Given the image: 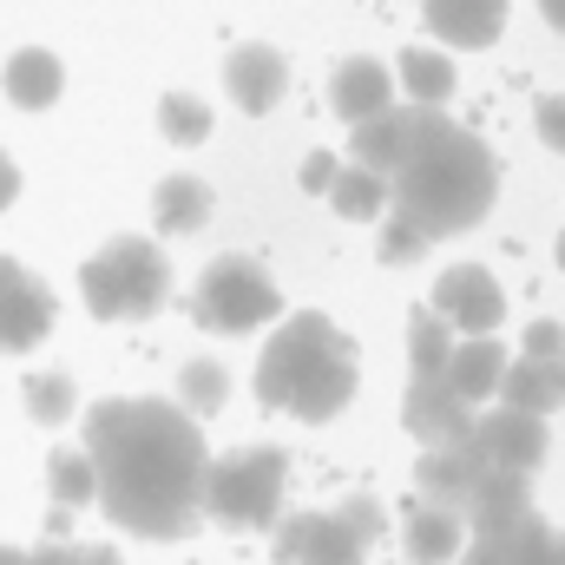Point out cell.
<instances>
[{"mask_svg":"<svg viewBox=\"0 0 565 565\" xmlns=\"http://www.w3.org/2000/svg\"><path fill=\"white\" fill-rule=\"evenodd\" d=\"M422 257H427V244L402 224V217H388V231H382V264H388V270H408V264H422Z\"/></svg>","mask_w":565,"mask_h":565,"instance_id":"d6a6232c","label":"cell"},{"mask_svg":"<svg viewBox=\"0 0 565 565\" xmlns=\"http://www.w3.org/2000/svg\"><path fill=\"white\" fill-rule=\"evenodd\" d=\"M79 296L99 322H119V316H151L164 296H171V264L158 257V244L126 231L113 237L106 250H93L79 264Z\"/></svg>","mask_w":565,"mask_h":565,"instance_id":"277c9868","label":"cell"},{"mask_svg":"<svg viewBox=\"0 0 565 565\" xmlns=\"http://www.w3.org/2000/svg\"><path fill=\"white\" fill-rule=\"evenodd\" d=\"M329 106H335V119L362 126V119H375V113H388V106H395V73H388L382 60L355 53V60H342V66H335V79H329Z\"/></svg>","mask_w":565,"mask_h":565,"instance_id":"2e32d148","label":"cell"},{"mask_svg":"<svg viewBox=\"0 0 565 565\" xmlns=\"http://www.w3.org/2000/svg\"><path fill=\"white\" fill-rule=\"evenodd\" d=\"M553 257H559V270H565V231H559V244H553Z\"/></svg>","mask_w":565,"mask_h":565,"instance_id":"7bdbcfd3","label":"cell"},{"mask_svg":"<svg viewBox=\"0 0 565 565\" xmlns=\"http://www.w3.org/2000/svg\"><path fill=\"white\" fill-rule=\"evenodd\" d=\"M53 335V289L26 277V264L0 257V355H26Z\"/></svg>","mask_w":565,"mask_h":565,"instance_id":"30bf717a","label":"cell"},{"mask_svg":"<svg viewBox=\"0 0 565 565\" xmlns=\"http://www.w3.org/2000/svg\"><path fill=\"white\" fill-rule=\"evenodd\" d=\"M26 565H79V546L73 540H46V546H33Z\"/></svg>","mask_w":565,"mask_h":565,"instance_id":"74e56055","label":"cell"},{"mask_svg":"<svg viewBox=\"0 0 565 565\" xmlns=\"http://www.w3.org/2000/svg\"><path fill=\"white\" fill-rule=\"evenodd\" d=\"M231 402V375H224V362H184V375H178V408L198 422V415H217Z\"/></svg>","mask_w":565,"mask_h":565,"instance_id":"83f0119b","label":"cell"},{"mask_svg":"<svg viewBox=\"0 0 565 565\" xmlns=\"http://www.w3.org/2000/svg\"><path fill=\"white\" fill-rule=\"evenodd\" d=\"M224 93H231L237 113H250V119L277 113V99L289 93V60H282L277 46H264V40L237 46V53L224 60Z\"/></svg>","mask_w":565,"mask_h":565,"instance_id":"4fadbf2b","label":"cell"},{"mask_svg":"<svg viewBox=\"0 0 565 565\" xmlns=\"http://www.w3.org/2000/svg\"><path fill=\"white\" fill-rule=\"evenodd\" d=\"M355 402V349L342 342V349H329L302 382H296V395L282 402V415H296V422H309V427H322V422H335L342 408Z\"/></svg>","mask_w":565,"mask_h":565,"instance_id":"5bb4252c","label":"cell"},{"mask_svg":"<svg viewBox=\"0 0 565 565\" xmlns=\"http://www.w3.org/2000/svg\"><path fill=\"white\" fill-rule=\"evenodd\" d=\"M507 349H500V335H460L454 342V355H447V388L467 402V408H480V402H493L500 395V375H507Z\"/></svg>","mask_w":565,"mask_h":565,"instance_id":"ac0fdd59","label":"cell"},{"mask_svg":"<svg viewBox=\"0 0 565 565\" xmlns=\"http://www.w3.org/2000/svg\"><path fill=\"white\" fill-rule=\"evenodd\" d=\"M395 73H402L408 106H447V99H454V60H447L440 46H408Z\"/></svg>","mask_w":565,"mask_h":565,"instance_id":"d4e9b609","label":"cell"},{"mask_svg":"<svg viewBox=\"0 0 565 565\" xmlns=\"http://www.w3.org/2000/svg\"><path fill=\"white\" fill-rule=\"evenodd\" d=\"M282 480H289V454L282 447H237L204 460L198 480V513H211L231 533H257L282 520Z\"/></svg>","mask_w":565,"mask_h":565,"instance_id":"3957f363","label":"cell"},{"mask_svg":"<svg viewBox=\"0 0 565 565\" xmlns=\"http://www.w3.org/2000/svg\"><path fill=\"white\" fill-rule=\"evenodd\" d=\"M493 198H500V164L467 126L434 132L388 178V217H402L422 244H440V237H460V231L487 224Z\"/></svg>","mask_w":565,"mask_h":565,"instance_id":"7a4b0ae2","label":"cell"},{"mask_svg":"<svg viewBox=\"0 0 565 565\" xmlns=\"http://www.w3.org/2000/svg\"><path fill=\"white\" fill-rule=\"evenodd\" d=\"M211 211H217V191H211L204 178H191V171H171V178H158V191H151V224H158V237H198V231L211 224Z\"/></svg>","mask_w":565,"mask_h":565,"instance_id":"d6986e66","label":"cell"},{"mask_svg":"<svg viewBox=\"0 0 565 565\" xmlns=\"http://www.w3.org/2000/svg\"><path fill=\"white\" fill-rule=\"evenodd\" d=\"M526 362H553V355H565V329L559 322H526V349H520Z\"/></svg>","mask_w":565,"mask_h":565,"instance_id":"e575fe53","label":"cell"},{"mask_svg":"<svg viewBox=\"0 0 565 565\" xmlns=\"http://www.w3.org/2000/svg\"><path fill=\"white\" fill-rule=\"evenodd\" d=\"M402 427L422 440V447H454L473 434V408L447 388V382H408L402 395Z\"/></svg>","mask_w":565,"mask_h":565,"instance_id":"9a60e30c","label":"cell"},{"mask_svg":"<svg viewBox=\"0 0 565 565\" xmlns=\"http://www.w3.org/2000/svg\"><path fill=\"white\" fill-rule=\"evenodd\" d=\"M277 565H362V546L349 540V526L335 513H289L277 520Z\"/></svg>","mask_w":565,"mask_h":565,"instance_id":"7c38bea8","label":"cell"},{"mask_svg":"<svg viewBox=\"0 0 565 565\" xmlns=\"http://www.w3.org/2000/svg\"><path fill=\"white\" fill-rule=\"evenodd\" d=\"M282 316V289L264 277V264L250 257H217L204 277H198V296H191V322L211 329V335H250L264 322Z\"/></svg>","mask_w":565,"mask_h":565,"instance_id":"5b68a950","label":"cell"},{"mask_svg":"<svg viewBox=\"0 0 565 565\" xmlns=\"http://www.w3.org/2000/svg\"><path fill=\"white\" fill-rule=\"evenodd\" d=\"M322 198H329L335 217H349V224H375V217H388V178H375V171H362V164H342L335 184H329Z\"/></svg>","mask_w":565,"mask_h":565,"instance_id":"cb8c5ba5","label":"cell"},{"mask_svg":"<svg viewBox=\"0 0 565 565\" xmlns=\"http://www.w3.org/2000/svg\"><path fill=\"white\" fill-rule=\"evenodd\" d=\"M93 460V500H106V520L139 540H191L198 533V480H204V427L178 402L158 395H113L86 408V447Z\"/></svg>","mask_w":565,"mask_h":565,"instance_id":"6da1fadb","label":"cell"},{"mask_svg":"<svg viewBox=\"0 0 565 565\" xmlns=\"http://www.w3.org/2000/svg\"><path fill=\"white\" fill-rule=\"evenodd\" d=\"M500 408H520V415H553V408H565V355H553V362H507V375H500Z\"/></svg>","mask_w":565,"mask_h":565,"instance_id":"44dd1931","label":"cell"},{"mask_svg":"<svg viewBox=\"0 0 565 565\" xmlns=\"http://www.w3.org/2000/svg\"><path fill=\"white\" fill-rule=\"evenodd\" d=\"M158 132L171 145H204L211 139V106L191 99V93H164L158 99Z\"/></svg>","mask_w":565,"mask_h":565,"instance_id":"f546056e","label":"cell"},{"mask_svg":"<svg viewBox=\"0 0 565 565\" xmlns=\"http://www.w3.org/2000/svg\"><path fill=\"white\" fill-rule=\"evenodd\" d=\"M0 86H7V99H13L20 113H46V106L66 93V66H60L53 53H40V46H20V53L0 66Z\"/></svg>","mask_w":565,"mask_h":565,"instance_id":"7402d4cb","label":"cell"},{"mask_svg":"<svg viewBox=\"0 0 565 565\" xmlns=\"http://www.w3.org/2000/svg\"><path fill=\"white\" fill-rule=\"evenodd\" d=\"M427 33L440 46H493L507 33V0H422Z\"/></svg>","mask_w":565,"mask_h":565,"instance_id":"e0dca14e","label":"cell"},{"mask_svg":"<svg viewBox=\"0 0 565 565\" xmlns=\"http://www.w3.org/2000/svg\"><path fill=\"white\" fill-rule=\"evenodd\" d=\"M533 132H540V139L565 158V93H546V99L533 106Z\"/></svg>","mask_w":565,"mask_h":565,"instance_id":"836d02e7","label":"cell"},{"mask_svg":"<svg viewBox=\"0 0 565 565\" xmlns=\"http://www.w3.org/2000/svg\"><path fill=\"white\" fill-rule=\"evenodd\" d=\"M329 349H342V329H335L329 316H316V309L289 316L277 335L264 342V362H257V402H264V408H282V402L296 395V382H302Z\"/></svg>","mask_w":565,"mask_h":565,"instance_id":"52a82bcc","label":"cell"},{"mask_svg":"<svg viewBox=\"0 0 565 565\" xmlns=\"http://www.w3.org/2000/svg\"><path fill=\"white\" fill-rule=\"evenodd\" d=\"M335 520L349 526V540H355L362 553H369V546L388 533V513H382V500H369V493H349V500L335 507Z\"/></svg>","mask_w":565,"mask_h":565,"instance_id":"1f68e13d","label":"cell"},{"mask_svg":"<svg viewBox=\"0 0 565 565\" xmlns=\"http://www.w3.org/2000/svg\"><path fill=\"white\" fill-rule=\"evenodd\" d=\"M454 119L440 113V106H408V99H395L388 113H375V119H362L355 132H349V164H362V171H375V178H395L415 151H422L434 132H447Z\"/></svg>","mask_w":565,"mask_h":565,"instance_id":"8992f818","label":"cell"},{"mask_svg":"<svg viewBox=\"0 0 565 565\" xmlns=\"http://www.w3.org/2000/svg\"><path fill=\"white\" fill-rule=\"evenodd\" d=\"M79 565H126L119 546H79Z\"/></svg>","mask_w":565,"mask_h":565,"instance_id":"ab89813d","label":"cell"},{"mask_svg":"<svg viewBox=\"0 0 565 565\" xmlns=\"http://www.w3.org/2000/svg\"><path fill=\"white\" fill-rule=\"evenodd\" d=\"M500 553H507V565H565V533H553L546 513L533 507L500 533Z\"/></svg>","mask_w":565,"mask_h":565,"instance_id":"4316f807","label":"cell"},{"mask_svg":"<svg viewBox=\"0 0 565 565\" xmlns=\"http://www.w3.org/2000/svg\"><path fill=\"white\" fill-rule=\"evenodd\" d=\"M454 342H460V335H454L434 309H415V316H408V382H440Z\"/></svg>","mask_w":565,"mask_h":565,"instance_id":"484cf974","label":"cell"},{"mask_svg":"<svg viewBox=\"0 0 565 565\" xmlns=\"http://www.w3.org/2000/svg\"><path fill=\"white\" fill-rule=\"evenodd\" d=\"M540 13H546V20H553V26L565 33V0H540Z\"/></svg>","mask_w":565,"mask_h":565,"instance_id":"60d3db41","label":"cell"},{"mask_svg":"<svg viewBox=\"0 0 565 565\" xmlns=\"http://www.w3.org/2000/svg\"><path fill=\"white\" fill-rule=\"evenodd\" d=\"M46 487H53V500H60L66 513H73V507H93V493H99V487H93V460H86L79 447H53V454H46Z\"/></svg>","mask_w":565,"mask_h":565,"instance_id":"f1b7e54d","label":"cell"},{"mask_svg":"<svg viewBox=\"0 0 565 565\" xmlns=\"http://www.w3.org/2000/svg\"><path fill=\"white\" fill-rule=\"evenodd\" d=\"M0 565H26V553L20 546H0Z\"/></svg>","mask_w":565,"mask_h":565,"instance_id":"b9f144b4","label":"cell"},{"mask_svg":"<svg viewBox=\"0 0 565 565\" xmlns=\"http://www.w3.org/2000/svg\"><path fill=\"white\" fill-rule=\"evenodd\" d=\"M520 513H533V493H526V480L520 473H480V487H473V500H467V540H500Z\"/></svg>","mask_w":565,"mask_h":565,"instance_id":"ffe728a7","label":"cell"},{"mask_svg":"<svg viewBox=\"0 0 565 565\" xmlns=\"http://www.w3.org/2000/svg\"><path fill=\"white\" fill-rule=\"evenodd\" d=\"M427 309H434L454 335H493V329L507 322V289L493 282V270H480V264H454V270H440Z\"/></svg>","mask_w":565,"mask_h":565,"instance_id":"ba28073f","label":"cell"},{"mask_svg":"<svg viewBox=\"0 0 565 565\" xmlns=\"http://www.w3.org/2000/svg\"><path fill=\"white\" fill-rule=\"evenodd\" d=\"M335 171H342V158H335V151H309V158H302V191H316V198H322V191L335 184Z\"/></svg>","mask_w":565,"mask_h":565,"instance_id":"d590c367","label":"cell"},{"mask_svg":"<svg viewBox=\"0 0 565 565\" xmlns=\"http://www.w3.org/2000/svg\"><path fill=\"white\" fill-rule=\"evenodd\" d=\"M473 447H480V460H487L493 473H520V480H533V473L546 467L553 434H546L540 415L493 408V415H473Z\"/></svg>","mask_w":565,"mask_h":565,"instance_id":"9c48e42d","label":"cell"},{"mask_svg":"<svg viewBox=\"0 0 565 565\" xmlns=\"http://www.w3.org/2000/svg\"><path fill=\"white\" fill-rule=\"evenodd\" d=\"M73 408H79V388H73V375H26V415H33L40 427L73 422Z\"/></svg>","mask_w":565,"mask_h":565,"instance_id":"4dcf8cb0","label":"cell"},{"mask_svg":"<svg viewBox=\"0 0 565 565\" xmlns=\"http://www.w3.org/2000/svg\"><path fill=\"white\" fill-rule=\"evenodd\" d=\"M13 198H20V164H13V158L0 151V211H7Z\"/></svg>","mask_w":565,"mask_h":565,"instance_id":"f35d334b","label":"cell"},{"mask_svg":"<svg viewBox=\"0 0 565 565\" xmlns=\"http://www.w3.org/2000/svg\"><path fill=\"white\" fill-rule=\"evenodd\" d=\"M480 473H493V467L480 460L473 434H467V440H454V447H422L415 500H422V507H440V513H467V500H473ZM460 526H467V520H460Z\"/></svg>","mask_w":565,"mask_h":565,"instance_id":"8fae6325","label":"cell"},{"mask_svg":"<svg viewBox=\"0 0 565 565\" xmlns=\"http://www.w3.org/2000/svg\"><path fill=\"white\" fill-rule=\"evenodd\" d=\"M454 565H507V553H500V540H467L454 553Z\"/></svg>","mask_w":565,"mask_h":565,"instance_id":"8d00e7d4","label":"cell"},{"mask_svg":"<svg viewBox=\"0 0 565 565\" xmlns=\"http://www.w3.org/2000/svg\"><path fill=\"white\" fill-rule=\"evenodd\" d=\"M402 546H408V565H454V553L467 546V526L460 513H440V507H408V526H402Z\"/></svg>","mask_w":565,"mask_h":565,"instance_id":"603a6c76","label":"cell"}]
</instances>
